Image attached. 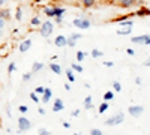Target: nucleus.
Segmentation results:
<instances>
[{"label":"nucleus","instance_id":"1","mask_svg":"<svg viewBox=\"0 0 150 135\" xmlns=\"http://www.w3.org/2000/svg\"><path fill=\"white\" fill-rule=\"evenodd\" d=\"M53 32H54V24L50 20L42 21L41 27H39V35L42 36V38H50V36L53 35Z\"/></svg>","mask_w":150,"mask_h":135},{"label":"nucleus","instance_id":"2","mask_svg":"<svg viewBox=\"0 0 150 135\" xmlns=\"http://www.w3.org/2000/svg\"><path fill=\"white\" fill-rule=\"evenodd\" d=\"M72 26L80 30H87V29H90L92 21L89 18H75V20H72Z\"/></svg>","mask_w":150,"mask_h":135},{"label":"nucleus","instance_id":"3","mask_svg":"<svg viewBox=\"0 0 150 135\" xmlns=\"http://www.w3.org/2000/svg\"><path fill=\"white\" fill-rule=\"evenodd\" d=\"M123 120H125V114H123V113H117V114H114V116L108 117L104 123H105L107 126H117V125L123 123Z\"/></svg>","mask_w":150,"mask_h":135},{"label":"nucleus","instance_id":"4","mask_svg":"<svg viewBox=\"0 0 150 135\" xmlns=\"http://www.w3.org/2000/svg\"><path fill=\"white\" fill-rule=\"evenodd\" d=\"M30 128H32L30 120H29L26 116H20V117H18V129H20V131H29Z\"/></svg>","mask_w":150,"mask_h":135},{"label":"nucleus","instance_id":"5","mask_svg":"<svg viewBox=\"0 0 150 135\" xmlns=\"http://www.w3.org/2000/svg\"><path fill=\"white\" fill-rule=\"evenodd\" d=\"M132 44L138 45H150V35H141V36H134Z\"/></svg>","mask_w":150,"mask_h":135},{"label":"nucleus","instance_id":"6","mask_svg":"<svg viewBox=\"0 0 150 135\" xmlns=\"http://www.w3.org/2000/svg\"><path fill=\"white\" fill-rule=\"evenodd\" d=\"M144 111V107L143 105H131L128 108V113L132 116V117H140Z\"/></svg>","mask_w":150,"mask_h":135},{"label":"nucleus","instance_id":"7","mask_svg":"<svg viewBox=\"0 0 150 135\" xmlns=\"http://www.w3.org/2000/svg\"><path fill=\"white\" fill-rule=\"evenodd\" d=\"M83 38V35L81 33H72L71 36H69V38H68V42H66V47H75V45H77V41L78 39H81Z\"/></svg>","mask_w":150,"mask_h":135},{"label":"nucleus","instance_id":"8","mask_svg":"<svg viewBox=\"0 0 150 135\" xmlns=\"http://www.w3.org/2000/svg\"><path fill=\"white\" fill-rule=\"evenodd\" d=\"M42 11H44V14H45L48 18H54V17H56V6H54V5H45V6L42 8Z\"/></svg>","mask_w":150,"mask_h":135},{"label":"nucleus","instance_id":"9","mask_svg":"<svg viewBox=\"0 0 150 135\" xmlns=\"http://www.w3.org/2000/svg\"><path fill=\"white\" fill-rule=\"evenodd\" d=\"M117 3L122 9H131V8L135 6L137 0H117Z\"/></svg>","mask_w":150,"mask_h":135},{"label":"nucleus","instance_id":"10","mask_svg":"<svg viewBox=\"0 0 150 135\" xmlns=\"http://www.w3.org/2000/svg\"><path fill=\"white\" fill-rule=\"evenodd\" d=\"M51 110H53L54 113H59V111H63V110H65V104H63V101H62L60 98H57V99H54V104H53Z\"/></svg>","mask_w":150,"mask_h":135},{"label":"nucleus","instance_id":"11","mask_svg":"<svg viewBox=\"0 0 150 135\" xmlns=\"http://www.w3.org/2000/svg\"><path fill=\"white\" fill-rule=\"evenodd\" d=\"M30 48H32V39H24V41L20 44L18 50H20V53H27Z\"/></svg>","mask_w":150,"mask_h":135},{"label":"nucleus","instance_id":"12","mask_svg":"<svg viewBox=\"0 0 150 135\" xmlns=\"http://www.w3.org/2000/svg\"><path fill=\"white\" fill-rule=\"evenodd\" d=\"M66 42H68V38H66V36H63V35L56 36V39H54V45H56V47H59V48L66 47Z\"/></svg>","mask_w":150,"mask_h":135},{"label":"nucleus","instance_id":"13","mask_svg":"<svg viewBox=\"0 0 150 135\" xmlns=\"http://www.w3.org/2000/svg\"><path fill=\"white\" fill-rule=\"evenodd\" d=\"M51 98H53V90L50 89V87H45V90H44V95H42V98H41V102H44V104H48L50 101H51Z\"/></svg>","mask_w":150,"mask_h":135},{"label":"nucleus","instance_id":"14","mask_svg":"<svg viewBox=\"0 0 150 135\" xmlns=\"http://www.w3.org/2000/svg\"><path fill=\"white\" fill-rule=\"evenodd\" d=\"M131 32H132V26H120L116 33L119 36H128V35H131Z\"/></svg>","mask_w":150,"mask_h":135},{"label":"nucleus","instance_id":"15","mask_svg":"<svg viewBox=\"0 0 150 135\" xmlns=\"http://www.w3.org/2000/svg\"><path fill=\"white\" fill-rule=\"evenodd\" d=\"M48 68H50V71H51L53 74H56V75H60L62 72H63V69H62V66L59 65V63H54V62H51L48 65Z\"/></svg>","mask_w":150,"mask_h":135},{"label":"nucleus","instance_id":"16","mask_svg":"<svg viewBox=\"0 0 150 135\" xmlns=\"http://www.w3.org/2000/svg\"><path fill=\"white\" fill-rule=\"evenodd\" d=\"M95 105H93V98L89 95V96H86V99H84V110H87V111H90V110H93Z\"/></svg>","mask_w":150,"mask_h":135},{"label":"nucleus","instance_id":"17","mask_svg":"<svg viewBox=\"0 0 150 135\" xmlns=\"http://www.w3.org/2000/svg\"><path fill=\"white\" fill-rule=\"evenodd\" d=\"M0 20H3V21L11 20V11L8 8H0Z\"/></svg>","mask_w":150,"mask_h":135},{"label":"nucleus","instance_id":"18","mask_svg":"<svg viewBox=\"0 0 150 135\" xmlns=\"http://www.w3.org/2000/svg\"><path fill=\"white\" fill-rule=\"evenodd\" d=\"M135 15L138 17H150V8H140L135 12Z\"/></svg>","mask_w":150,"mask_h":135},{"label":"nucleus","instance_id":"19","mask_svg":"<svg viewBox=\"0 0 150 135\" xmlns=\"http://www.w3.org/2000/svg\"><path fill=\"white\" fill-rule=\"evenodd\" d=\"M41 24H42V21H41V17H39V15H35V17L30 20V26H32V27H41Z\"/></svg>","mask_w":150,"mask_h":135},{"label":"nucleus","instance_id":"20","mask_svg":"<svg viewBox=\"0 0 150 135\" xmlns=\"http://www.w3.org/2000/svg\"><path fill=\"white\" fill-rule=\"evenodd\" d=\"M81 5L84 9H90L96 5V0H81Z\"/></svg>","mask_w":150,"mask_h":135},{"label":"nucleus","instance_id":"21","mask_svg":"<svg viewBox=\"0 0 150 135\" xmlns=\"http://www.w3.org/2000/svg\"><path fill=\"white\" fill-rule=\"evenodd\" d=\"M44 68V63L42 62H35L33 66H32V74H36V72H41Z\"/></svg>","mask_w":150,"mask_h":135},{"label":"nucleus","instance_id":"22","mask_svg":"<svg viewBox=\"0 0 150 135\" xmlns=\"http://www.w3.org/2000/svg\"><path fill=\"white\" fill-rule=\"evenodd\" d=\"M90 56H92L93 59H101V57L104 56V53H102L101 50H96V48H93V50L90 51Z\"/></svg>","mask_w":150,"mask_h":135},{"label":"nucleus","instance_id":"23","mask_svg":"<svg viewBox=\"0 0 150 135\" xmlns=\"http://www.w3.org/2000/svg\"><path fill=\"white\" fill-rule=\"evenodd\" d=\"M65 74H66V78H68V81H69V83H74V81H75L74 71H72L71 68H69V69H66V72H65Z\"/></svg>","mask_w":150,"mask_h":135},{"label":"nucleus","instance_id":"24","mask_svg":"<svg viewBox=\"0 0 150 135\" xmlns=\"http://www.w3.org/2000/svg\"><path fill=\"white\" fill-rule=\"evenodd\" d=\"M66 12V8H62V6H56V17H63ZM54 17V18H56Z\"/></svg>","mask_w":150,"mask_h":135},{"label":"nucleus","instance_id":"25","mask_svg":"<svg viewBox=\"0 0 150 135\" xmlns=\"http://www.w3.org/2000/svg\"><path fill=\"white\" fill-rule=\"evenodd\" d=\"M112 99H114V92H105L104 93V101L105 102H110Z\"/></svg>","mask_w":150,"mask_h":135},{"label":"nucleus","instance_id":"26","mask_svg":"<svg viewBox=\"0 0 150 135\" xmlns=\"http://www.w3.org/2000/svg\"><path fill=\"white\" fill-rule=\"evenodd\" d=\"M107 110H108V102H105V101H104L101 105L98 107V111H99V114H104V113L107 111Z\"/></svg>","mask_w":150,"mask_h":135},{"label":"nucleus","instance_id":"27","mask_svg":"<svg viewBox=\"0 0 150 135\" xmlns=\"http://www.w3.org/2000/svg\"><path fill=\"white\" fill-rule=\"evenodd\" d=\"M71 69H72L74 72H83V71H84V68H83L80 63H72V65H71Z\"/></svg>","mask_w":150,"mask_h":135},{"label":"nucleus","instance_id":"28","mask_svg":"<svg viewBox=\"0 0 150 135\" xmlns=\"http://www.w3.org/2000/svg\"><path fill=\"white\" fill-rule=\"evenodd\" d=\"M15 20L17 21H21L23 20V9H21V6H18L15 9Z\"/></svg>","mask_w":150,"mask_h":135},{"label":"nucleus","instance_id":"29","mask_svg":"<svg viewBox=\"0 0 150 135\" xmlns=\"http://www.w3.org/2000/svg\"><path fill=\"white\" fill-rule=\"evenodd\" d=\"M29 98H30V99H32L33 102H36V104H39V102H41V98H39V95H36L35 92H32V93L29 95Z\"/></svg>","mask_w":150,"mask_h":135},{"label":"nucleus","instance_id":"30","mask_svg":"<svg viewBox=\"0 0 150 135\" xmlns=\"http://www.w3.org/2000/svg\"><path fill=\"white\" fill-rule=\"evenodd\" d=\"M87 56V53H84V51H77V62L78 63H81L83 60H84V57Z\"/></svg>","mask_w":150,"mask_h":135},{"label":"nucleus","instance_id":"31","mask_svg":"<svg viewBox=\"0 0 150 135\" xmlns=\"http://www.w3.org/2000/svg\"><path fill=\"white\" fill-rule=\"evenodd\" d=\"M112 90L114 92H122V84L119 81H114L112 83Z\"/></svg>","mask_w":150,"mask_h":135},{"label":"nucleus","instance_id":"32","mask_svg":"<svg viewBox=\"0 0 150 135\" xmlns=\"http://www.w3.org/2000/svg\"><path fill=\"white\" fill-rule=\"evenodd\" d=\"M44 90H45L44 86H38V87L35 89V93H36V95H39V96H42V95H44Z\"/></svg>","mask_w":150,"mask_h":135},{"label":"nucleus","instance_id":"33","mask_svg":"<svg viewBox=\"0 0 150 135\" xmlns=\"http://www.w3.org/2000/svg\"><path fill=\"white\" fill-rule=\"evenodd\" d=\"M38 135H51V132L47 131L45 128H39L38 129Z\"/></svg>","mask_w":150,"mask_h":135},{"label":"nucleus","instance_id":"34","mask_svg":"<svg viewBox=\"0 0 150 135\" xmlns=\"http://www.w3.org/2000/svg\"><path fill=\"white\" fill-rule=\"evenodd\" d=\"M18 111H20L21 114H26V113L29 111V107H27V105H20V107H18Z\"/></svg>","mask_w":150,"mask_h":135},{"label":"nucleus","instance_id":"35","mask_svg":"<svg viewBox=\"0 0 150 135\" xmlns=\"http://www.w3.org/2000/svg\"><path fill=\"white\" fill-rule=\"evenodd\" d=\"M15 69H17L15 63H14V62H11V63H9V66H8V72H9V74H12V72H14Z\"/></svg>","mask_w":150,"mask_h":135},{"label":"nucleus","instance_id":"36","mask_svg":"<svg viewBox=\"0 0 150 135\" xmlns=\"http://www.w3.org/2000/svg\"><path fill=\"white\" fill-rule=\"evenodd\" d=\"M89 135H102V131H101V129H98V128H95V129L90 131Z\"/></svg>","mask_w":150,"mask_h":135},{"label":"nucleus","instance_id":"37","mask_svg":"<svg viewBox=\"0 0 150 135\" xmlns=\"http://www.w3.org/2000/svg\"><path fill=\"white\" fill-rule=\"evenodd\" d=\"M32 75H33L32 72H26V74H24V75H23V80H24V81H30Z\"/></svg>","mask_w":150,"mask_h":135},{"label":"nucleus","instance_id":"38","mask_svg":"<svg viewBox=\"0 0 150 135\" xmlns=\"http://www.w3.org/2000/svg\"><path fill=\"white\" fill-rule=\"evenodd\" d=\"M71 116H72V117H78V116H80V110H78V108L74 110V111L71 113Z\"/></svg>","mask_w":150,"mask_h":135},{"label":"nucleus","instance_id":"39","mask_svg":"<svg viewBox=\"0 0 150 135\" xmlns=\"http://www.w3.org/2000/svg\"><path fill=\"white\" fill-rule=\"evenodd\" d=\"M38 113H39L41 116H44L45 114V108L44 107H39V108H38Z\"/></svg>","mask_w":150,"mask_h":135},{"label":"nucleus","instance_id":"40","mask_svg":"<svg viewBox=\"0 0 150 135\" xmlns=\"http://www.w3.org/2000/svg\"><path fill=\"white\" fill-rule=\"evenodd\" d=\"M56 23L57 24H62V23H63V17H56Z\"/></svg>","mask_w":150,"mask_h":135},{"label":"nucleus","instance_id":"41","mask_svg":"<svg viewBox=\"0 0 150 135\" xmlns=\"http://www.w3.org/2000/svg\"><path fill=\"white\" fill-rule=\"evenodd\" d=\"M126 53H128L129 56H135V51L132 50V48H128V50H126Z\"/></svg>","mask_w":150,"mask_h":135},{"label":"nucleus","instance_id":"42","mask_svg":"<svg viewBox=\"0 0 150 135\" xmlns=\"http://www.w3.org/2000/svg\"><path fill=\"white\" fill-rule=\"evenodd\" d=\"M104 65L108 66V68H112V66H114V63H112V62H104Z\"/></svg>","mask_w":150,"mask_h":135},{"label":"nucleus","instance_id":"43","mask_svg":"<svg viewBox=\"0 0 150 135\" xmlns=\"http://www.w3.org/2000/svg\"><path fill=\"white\" fill-rule=\"evenodd\" d=\"M8 2H9V0H0V8H3Z\"/></svg>","mask_w":150,"mask_h":135},{"label":"nucleus","instance_id":"44","mask_svg":"<svg viewBox=\"0 0 150 135\" xmlns=\"http://www.w3.org/2000/svg\"><path fill=\"white\" fill-rule=\"evenodd\" d=\"M63 128L69 129V128H71V123H69V122H63Z\"/></svg>","mask_w":150,"mask_h":135},{"label":"nucleus","instance_id":"45","mask_svg":"<svg viewBox=\"0 0 150 135\" xmlns=\"http://www.w3.org/2000/svg\"><path fill=\"white\" fill-rule=\"evenodd\" d=\"M3 27H5V21H3V20H0V32L3 30Z\"/></svg>","mask_w":150,"mask_h":135},{"label":"nucleus","instance_id":"46","mask_svg":"<svg viewBox=\"0 0 150 135\" xmlns=\"http://www.w3.org/2000/svg\"><path fill=\"white\" fill-rule=\"evenodd\" d=\"M144 66H149V68H150V57H149V59L146 60V62H144Z\"/></svg>","mask_w":150,"mask_h":135},{"label":"nucleus","instance_id":"47","mask_svg":"<svg viewBox=\"0 0 150 135\" xmlns=\"http://www.w3.org/2000/svg\"><path fill=\"white\" fill-rule=\"evenodd\" d=\"M135 84L140 86V84H141V78H135Z\"/></svg>","mask_w":150,"mask_h":135},{"label":"nucleus","instance_id":"48","mask_svg":"<svg viewBox=\"0 0 150 135\" xmlns=\"http://www.w3.org/2000/svg\"><path fill=\"white\" fill-rule=\"evenodd\" d=\"M65 90H71V86H69V83H66V84H65Z\"/></svg>","mask_w":150,"mask_h":135},{"label":"nucleus","instance_id":"49","mask_svg":"<svg viewBox=\"0 0 150 135\" xmlns=\"http://www.w3.org/2000/svg\"><path fill=\"white\" fill-rule=\"evenodd\" d=\"M44 0H35V3H42Z\"/></svg>","mask_w":150,"mask_h":135},{"label":"nucleus","instance_id":"50","mask_svg":"<svg viewBox=\"0 0 150 135\" xmlns=\"http://www.w3.org/2000/svg\"><path fill=\"white\" fill-rule=\"evenodd\" d=\"M141 2H144V0H137V3H141Z\"/></svg>","mask_w":150,"mask_h":135},{"label":"nucleus","instance_id":"51","mask_svg":"<svg viewBox=\"0 0 150 135\" xmlns=\"http://www.w3.org/2000/svg\"><path fill=\"white\" fill-rule=\"evenodd\" d=\"M74 135H81V134H78V132H77V134H74Z\"/></svg>","mask_w":150,"mask_h":135},{"label":"nucleus","instance_id":"52","mask_svg":"<svg viewBox=\"0 0 150 135\" xmlns=\"http://www.w3.org/2000/svg\"><path fill=\"white\" fill-rule=\"evenodd\" d=\"M0 36H2V32H0Z\"/></svg>","mask_w":150,"mask_h":135},{"label":"nucleus","instance_id":"53","mask_svg":"<svg viewBox=\"0 0 150 135\" xmlns=\"http://www.w3.org/2000/svg\"><path fill=\"white\" fill-rule=\"evenodd\" d=\"M18 135H20V134H18Z\"/></svg>","mask_w":150,"mask_h":135}]
</instances>
